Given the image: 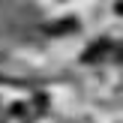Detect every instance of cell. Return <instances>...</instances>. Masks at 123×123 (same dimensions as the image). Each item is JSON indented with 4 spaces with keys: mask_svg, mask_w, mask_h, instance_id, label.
Segmentation results:
<instances>
[]
</instances>
